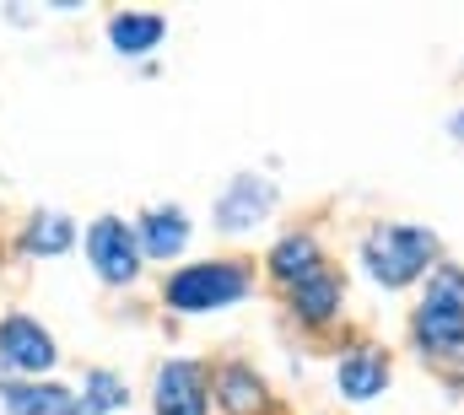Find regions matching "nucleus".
I'll use <instances>...</instances> for the list:
<instances>
[{
	"label": "nucleus",
	"instance_id": "nucleus-14",
	"mask_svg": "<svg viewBox=\"0 0 464 415\" xmlns=\"http://www.w3.org/2000/svg\"><path fill=\"white\" fill-rule=\"evenodd\" d=\"M65 243H71V221L54 210H38L33 221H27V232H22V248L27 254H65Z\"/></svg>",
	"mask_w": 464,
	"mask_h": 415
},
{
	"label": "nucleus",
	"instance_id": "nucleus-13",
	"mask_svg": "<svg viewBox=\"0 0 464 415\" xmlns=\"http://www.w3.org/2000/svg\"><path fill=\"white\" fill-rule=\"evenodd\" d=\"M184 237H189V221H184L179 210H151V216L140 221V243H146V254H179Z\"/></svg>",
	"mask_w": 464,
	"mask_h": 415
},
{
	"label": "nucleus",
	"instance_id": "nucleus-6",
	"mask_svg": "<svg viewBox=\"0 0 464 415\" xmlns=\"http://www.w3.org/2000/svg\"><path fill=\"white\" fill-rule=\"evenodd\" d=\"M157 415H206V378L195 362H168L157 378Z\"/></svg>",
	"mask_w": 464,
	"mask_h": 415
},
{
	"label": "nucleus",
	"instance_id": "nucleus-12",
	"mask_svg": "<svg viewBox=\"0 0 464 415\" xmlns=\"http://www.w3.org/2000/svg\"><path fill=\"white\" fill-rule=\"evenodd\" d=\"M297 313L308 318V323H319V318H330L335 313V303H341V281L330 275V270H314L308 281H297Z\"/></svg>",
	"mask_w": 464,
	"mask_h": 415
},
{
	"label": "nucleus",
	"instance_id": "nucleus-7",
	"mask_svg": "<svg viewBox=\"0 0 464 415\" xmlns=\"http://www.w3.org/2000/svg\"><path fill=\"white\" fill-rule=\"evenodd\" d=\"M0 400L11 415H82V400H71L60 383H16L0 389Z\"/></svg>",
	"mask_w": 464,
	"mask_h": 415
},
{
	"label": "nucleus",
	"instance_id": "nucleus-8",
	"mask_svg": "<svg viewBox=\"0 0 464 415\" xmlns=\"http://www.w3.org/2000/svg\"><path fill=\"white\" fill-rule=\"evenodd\" d=\"M265 206H270V184H265V179H237L227 195H222V206H217V227L243 232L248 221H259Z\"/></svg>",
	"mask_w": 464,
	"mask_h": 415
},
{
	"label": "nucleus",
	"instance_id": "nucleus-2",
	"mask_svg": "<svg viewBox=\"0 0 464 415\" xmlns=\"http://www.w3.org/2000/svg\"><path fill=\"white\" fill-rule=\"evenodd\" d=\"M237 297H248V270L243 265H195V270H179L168 281V303L179 313L227 308Z\"/></svg>",
	"mask_w": 464,
	"mask_h": 415
},
{
	"label": "nucleus",
	"instance_id": "nucleus-9",
	"mask_svg": "<svg viewBox=\"0 0 464 415\" xmlns=\"http://www.w3.org/2000/svg\"><path fill=\"white\" fill-rule=\"evenodd\" d=\"M109 38H114L119 54H146L162 38V16L157 11H124V16H114V33Z\"/></svg>",
	"mask_w": 464,
	"mask_h": 415
},
{
	"label": "nucleus",
	"instance_id": "nucleus-15",
	"mask_svg": "<svg viewBox=\"0 0 464 415\" xmlns=\"http://www.w3.org/2000/svg\"><path fill=\"white\" fill-rule=\"evenodd\" d=\"M270 270H276L281 281H308V275L319 270V248H314L308 237H286V243L276 248V259H270Z\"/></svg>",
	"mask_w": 464,
	"mask_h": 415
},
{
	"label": "nucleus",
	"instance_id": "nucleus-1",
	"mask_svg": "<svg viewBox=\"0 0 464 415\" xmlns=\"http://www.w3.org/2000/svg\"><path fill=\"white\" fill-rule=\"evenodd\" d=\"M432 254H438V243H432V232H421V227H378V232L367 237V270H372L383 286H411V281L432 265Z\"/></svg>",
	"mask_w": 464,
	"mask_h": 415
},
{
	"label": "nucleus",
	"instance_id": "nucleus-17",
	"mask_svg": "<svg viewBox=\"0 0 464 415\" xmlns=\"http://www.w3.org/2000/svg\"><path fill=\"white\" fill-rule=\"evenodd\" d=\"M454 130H459V135H464V113H459V124H454Z\"/></svg>",
	"mask_w": 464,
	"mask_h": 415
},
{
	"label": "nucleus",
	"instance_id": "nucleus-3",
	"mask_svg": "<svg viewBox=\"0 0 464 415\" xmlns=\"http://www.w3.org/2000/svg\"><path fill=\"white\" fill-rule=\"evenodd\" d=\"M416 334L432 351H464V270H438L416 313Z\"/></svg>",
	"mask_w": 464,
	"mask_h": 415
},
{
	"label": "nucleus",
	"instance_id": "nucleus-5",
	"mask_svg": "<svg viewBox=\"0 0 464 415\" xmlns=\"http://www.w3.org/2000/svg\"><path fill=\"white\" fill-rule=\"evenodd\" d=\"M0 356L11 362V367H22V372H44V367H54V340L33 323V318H5L0 323Z\"/></svg>",
	"mask_w": 464,
	"mask_h": 415
},
{
	"label": "nucleus",
	"instance_id": "nucleus-10",
	"mask_svg": "<svg viewBox=\"0 0 464 415\" xmlns=\"http://www.w3.org/2000/svg\"><path fill=\"white\" fill-rule=\"evenodd\" d=\"M383 383H389V362H383L378 351H356V356H346V367H341V389H346L351 400H372Z\"/></svg>",
	"mask_w": 464,
	"mask_h": 415
},
{
	"label": "nucleus",
	"instance_id": "nucleus-11",
	"mask_svg": "<svg viewBox=\"0 0 464 415\" xmlns=\"http://www.w3.org/2000/svg\"><path fill=\"white\" fill-rule=\"evenodd\" d=\"M217 394H222V410L227 415H259L265 410V383H259L248 367H227L222 383H217Z\"/></svg>",
	"mask_w": 464,
	"mask_h": 415
},
{
	"label": "nucleus",
	"instance_id": "nucleus-4",
	"mask_svg": "<svg viewBox=\"0 0 464 415\" xmlns=\"http://www.w3.org/2000/svg\"><path fill=\"white\" fill-rule=\"evenodd\" d=\"M87 254H92V270H98L103 281H114V286H124V281L135 275V265H140V254H135V232H130L119 216L92 221V232H87Z\"/></svg>",
	"mask_w": 464,
	"mask_h": 415
},
{
	"label": "nucleus",
	"instance_id": "nucleus-16",
	"mask_svg": "<svg viewBox=\"0 0 464 415\" xmlns=\"http://www.w3.org/2000/svg\"><path fill=\"white\" fill-rule=\"evenodd\" d=\"M119 405H124V383L114 372H92L87 394H82V415H103V410H119Z\"/></svg>",
	"mask_w": 464,
	"mask_h": 415
}]
</instances>
